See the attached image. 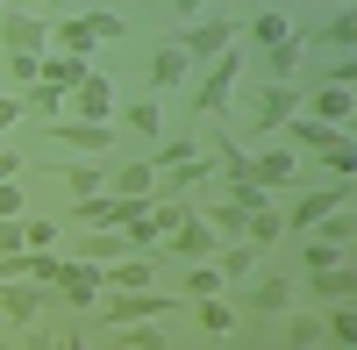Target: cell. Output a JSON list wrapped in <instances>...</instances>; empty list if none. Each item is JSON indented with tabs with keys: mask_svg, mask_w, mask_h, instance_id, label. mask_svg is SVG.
Returning a JSON list of instances; mask_svg holds the SVG:
<instances>
[{
	"mask_svg": "<svg viewBox=\"0 0 357 350\" xmlns=\"http://www.w3.org/2000/svg\"><path fill=\"white\" fill-rule=\"evenodd\" d=\"M200 151H207V143H200V136H172V143H165V151L151 158V172H172V165H186V158H200Z\"/></svg>",
	"mask_w": 357,
	"mask_h": 350,
	"instance_id": "obj_30",
	"label": "cell"
},
{
	"mask_svg": "<svg viewBox=\"0 0 357 350\" xmlns=\"http://www.w3.org/2000/svg\"><path fill=\"white\" fill-rule=\"evenodd\" d=\"M0 50L43 57V50H50V15H36V8H8V15H0Z\"/></svg>",
	"mask_w": 357,
	"mask_h": 350,
	"instance_id": "obj_5",
	"label": "cell"
},
{
	"mask_svg": "<svg viewBox=\"0 0 357 350\" xmlns=\"http://www.w3.org/2000/svg\"><path fill=\"white\" fill-rule=\"evenodd\" d=\"M236 36H243V22H236L229 8H215V15H200V22L186 29V36H178V43H172V50H186V57H193V65H207V57H222V50H229Z\"/></svg>",
	"mask_w": 357,
	"mask_h": 350,
	"instance_id": "obj_3",
	"label": "cell"
},
{
	"mask_svg": "<svg viewBox=\"0 0 357 350\" xmlns=\"http://www.w3.org/2000/svg\"><path fill=\"white\" fill-rule=\"evenodd\" d=\"M65 107H79V122H114V86L100 72H86L72 93H65Z\"/></svg>",
	"mask_w": 357,
	"mask_h": 350,
	"instance_id": "obj_11",
	"label": "cell"
},
{
	"mask_svg": "<svg viewBox=\"0 0 357 350\" xmlns=\"http://www.w3.org/2000/svg\"><path fill=\"white\" fill-rule=\"evenodd\" d=\"M250 36H257L264 50H272V43H286V36H293V22H286L279 8H264V15H250Z\"/></svg>",
	"mask_w": 357,
	"mask_h": 350,
	"instance_id": "obj_28",
	"label": "cell"
},
{
	"mask_svg": "<svg viewBox=\"0 0 357 350\" xmlns=\"http://www.w3.org/2000/svg\"><path fill=\"white\" fill-rule=\"evenodd\" d=\"M0 72H8V93H29V86L43 79V57H29V50H0Z\"/></svg>",
	"mask_w": 357,
	"mask_h": 350,
	"instance_id": "obj_22",
	"label": "cell"
},
{
	"mask_svg": "<svg viewBox=\"0 0 357 350\" xmlns=\"http://www.w3.org/2000/svg\"><path fill=\"white\" fill-rule=\"evenodd\" d=\"M165 8H172V15H193V22H200V15H215V0H165Z\"/></svg>",
	"mask_w": 357,
	"mask_h": 350,
	"instance_id": "obj_41",
	"label": "cell"
},
{
	"mask_svg": "<svg viewBox=\"0 0 357 350\" xmlns=\"http://www.w3.org/2000/svg\"><path fill=\"white\" fill-rule=\"evenodd\" d=\"M301 50H307V36L293 29L286 43H272L264 50V86H293V72H301Z\"/></svg>",
	"mask_w": 357,
	"mask_h": 350,
	"instance_id": "obj_15",
	"label": "cell"
},
{
	"mask_svg": "<svg viewBox=\"0 0 357 350\" xmlns=\"http://www.w3.org/2000/svg\"><path fill=\"white\" fill-rule=\"evenodd\" d=\"M136 286H158V257H114V265H100V294H136Z\"/></svg>",
	"mask_w": 357,
	"mask_h": 350,
	"instance_id": "obj_12",
	"label": "cell"
},
{
	"mask_svg": "<svg viewBox=\"0 0 357 350\" xmlns=\"http://www.w3.org/2000/svg\"><path fill=\"white\" fill-rule=\"evenodd\" d=\"M186 307V294H151V286H136V294H114L100 300V329H122V322H158V314Z\"/></svg>",
	"mask_w": 357,
	"mask_h": 350,
	"instance_id": "obj_2",
	"label": "cell"
},
{
	"mask_svg": "<svg viewBox=\"0 0 357 350\" xmlns=\"http://www.w3.org/2000/svg\"><path fill=\"white\" fill-rule=\"evenodd\" d=\"M257 257H264L257 243H222V250H215V272H222V286H243V279L257 272Z\"/></svg>",
	"mask_w": 357,
	"mask_h": 350,
	"instance_id": "obj_18",
	"label": "cell"
},
{
	"mask_svg": "<svg viewBox=\"0 0 357 350\" xmlns=\"http://www.w3.org/2000/svg\"><path fill=\"white\" fill-rule=\"evenodd\" d=\"M57 179H65V193H72V200H93V193H107V172H100V158H93V165H65Z\"/></svg>",
	"mask_w": 357,
	"mask_h": 350,
	"instance_id": "obj_23",
	"label": "cell"
},
{
	"mask_svg": "<svg viewBox=\"0 0 357 350\" xmlns=\"http://www.w3.org/2000/svg\"><path fill=\"white\" fill-rule=\"evenodd\" d=\"M329 8H350V0H329Z\"/></svg>",
	"mask_w": 357,
	"mask_h": 350,
	"instance_id": "obj_44",
	"label": "cell"
},
{
	"mask_svg": "<svg viewBox=\"0 0 357 350\" xmlns=\"http://www.w3.org/2000/svg\"><path fill=\"white\" fill-rule=\"evenodd\" d=\"M215 294H222V272H215V265L200 257V265L186 272V300H215Z\"/></svg>",
	"mask_w": 357,
	"mask_h": 350,
	"instance_id": "obj_33",
	"label": "cell"
},
{
	"mask_svg": "<svg viewBox=\"0 0 357 350\" xmlns=\"http://www.w3.org/2000/svg\"><path fill=\"white\" fill-rule=\"evenodd\" d=\"M15 250H29L22 243V215H0V257H15Z\"/></svg>",
	"mask_w": 357,
	"mask_h": 350,
	"instance_id": "obj_38",
	"label": "cell"
},
{
	"mask_svg": "<svg viewBox=\"0 0 357 350\" xmlns=\"http://www.w3.org/2000/svg\"><path fill=\"white\" fill-rule=\"evenodd\" d=\"M15 350H57V336H50V329H43V322H36V329H29V336H22V343H15Z\"/></svg>",
	"mask_w": 357,
	"mask_h": 350,
	"instance_id": "obj_40",
	"label": "cell"
},
{
	"mask_svg": "<svg viewBox=\"0 0 357 350\" xmlns=\"http://www.w3.org/2000/svg\"><path fill=\"white\" fill-rule=\"evenodd\" d=\"M0 314H8L15 329H36L43 322V286L36 279H8V286H0Z\"/></svg>",
	"mask_w": 357,
	"mask_h": 350,
	"instance_id": "obj_10",
	"label": "cell"
},
{
	"mask_svg": "<svg viewBox=\"0 0 357 350\" xmlns=\"http://www.w3.org/2000/svg\"><path fill=\"white\" fill-rule=\"evenodd\" d=\"M186 307H193V322H200L207 336H229V329H236V307H229V300H186Z\"/></svg>",
	"mask_w": 357,
	"mask_h": 350,
	"instance_id": "obj_26",
	"label": "cell"
},
{
	"mask_svg": "<svg viewBox=\"0 0 357 350\" xmlns=\"http://www.w3.org/2000/svg\"><path fill=\"white\" fill-rule=\"evenodd\" d=\"M350 36H357V22H350V8H336V15L321 22V29H314L307 43H336V50H350Z\"/></svg>",
	"mask_w": 357,
	"mask_h": 350,
	"instance_id": "obj_31",
	"label": "cell"
},
{
	"mask_svg": "<svg viewBox=\"0 0 357 350\" xmlns=\"http://www.w3.org/2000/svg\"><path fill=\"white\" fill-rule=\"evenodd\" d=\"M15 172H22V151H0V186H8Z\"/></svg>",
	"mask_w": 357,
	"mask_h": 350,
	"instance_id": "obj_43",
	"label": "cell"
},
{
	"mask_svg": "<svg viewBox=\"0 0 357 350\" xmlns=\"http://www.w3.org/2000/svg\"><path fill=\"white\" fill-rule=\"evenodd\" d=\"M336 208H350V179H336V186H314V193H301L293 208L279 215V236H307V229L321 222V215H336Z\"/></svg>",
	"mask_w": 357,
	"mask_h": 350,
	"instance_id": "obj_4",
	"label": "cell"
},
{
	"mask_svg": "<svg viewBox=\"0 0 357 350\" xmlns=\"http://www.w3.org/2000/svg\"><path fill=\"white\" fill-rule=\"evenodd\" d=\"M50 50H65V57H86V65H93L100 36L86 29V15H50Z\"/></svg>",
	"mask_w": 357,
	"mask_h": 350,
	"instance_id": "obj_13",
	"label": "cell"
},
{
	"mask_svg": "<svg viewBox=\"0 0 357 350\" xmlns=\"http://www.w3.org/2000/svg\"><path fill=\"white\" fill-rule=\"evenodd\" d=\"M293 300H301V294H293L286 272H250L243 279V307L250 314H293Z\"/></svg>",
	"mask_w": 357,
	"mask_h": 350,
	"instance_id": "obj_7",
	"label": "cell"
},
{
	"mask_svg": "<svg viewBox=\"0 0 357 350\" xmlns=\"http://www.w3.org/2000/svg\"><path fill=\"white\" fill-rule=\"evenodd\" d=\"M22 114H36V122H57V114H65V93H57V86H29V93H22Z\"/></svg>",
	"mask_w": 357,
	"mask_h": 350,
	"instance_id": "obj_27",
	"label": "cell"
},
{
	"mask_svg": "<svg viewBox=\"0 0 357 350\" xmlns=\"http://www.w3.org/2000/svg\"><path fill=\"white\" fill-rule=\"evenodd\" d=\"M151 186H158L151 158H129V165H114V172H107V193H122V200H151Z\"/></svg>",
	"mask_w": 357,
	"mask_h": 350,
	"instance_id": "obj_16",
	"label": "cell"
},
{
	"mask_svg": "<svg viewBox=\"0 0 357 350\" xmlns=\"http://www.w3.org/2000/svg\"><path fill=\"white\" fill-rule=\"evenodd\" d=\"M307 107H314V122H329V129H350V114H357L350 107V86H321Z\"/></svg>",
	"mask_w": 357,
	"mask_h": 350,
	"instance_id": "obj_20",
	"label": "cell"
},
{
	"mask_svg": "<svg viewBox=\"0 0 357 350\" xmlns=\"http://www.w3.org/2000/svg\"><path fill=\"white\" fill-rule=\"evenodd\" d=\"M293 136H301L307 151H321V143H329V136H350V129H329V122H293Z\"/></svg>",
	"mask_w": 357,
	"mask_h": 350,
	"instance_id": "obj_37",
	"label": "cell"
},
{
	"mask_svg": "<svg viewBox=\"0 0 357 350\" xmlns=\"http://www.w3.org/2000/svg\"><path fill=\"white\" fill-rule=\"evenodd\" d=\"M200 222L207 229H215V236L229 243V236H243V229H250V215L243 208H236V200H207V208H200Z\"/></svg>",
	"mask_w": 357,
	"mask_h": 350,
	"instance_id": "obj_21",
	"label": "cell"
},
{
	"mask_svg": "<svg viewBox=\"0 0 357 350\" xmlns=\"http://www.w3.org/2000/svg\"><path fill=\"white\" fill-rule=\"evenodd\" d=\"M321 165H329L336 179H350V172H357V151H350V136H329V143H321Z\"/></svg>",
	"mask_w": 357,
	"mask_h": 350,
	"instance_id": "obj_35",
	"label": "cell"
},
{
	"mask_svg": "<svg viewBox=\"0 0 357 350\" xmlns=\"http://www.w3.org/2000/svg\"><path fill=\"white\" fill-rule=\"evenodd\" d=\"M286 343L293 350H314L321 343V314H286Z\"/></svg>",
	"mask_w": 357,
	"mask_h": 350,
	"instance_id": "obj_34",
	"label": "cell"
},
{
	"mask_svg": "<svg viewBox=\"0 0 357 350\" xmlns=\"http://www.w3.org/2000/svg\"><path fill=\"white\" fill-rule=\"evenodd\" d=\"M186 72H193V57H186V50H172V43H158L151 57H143V86H151V93H158V86H178Z\"/></svg>",
	"mask_w": 357,
	"mask_h": 350,
	"instance_id": "obj_14",
	"label": "cell"
},
{
	"mask_svg": "<svg viewBox=\"0 0 357 350\" xmlns=\"http://www.w3.org/2000/svg\"><path fill=\"white\" fill-rule=\"evenodd\" d=\"M301 257H307V272H329V265H350V243H329V236H314Z\"/></svg>",
	"mask_w": 357,
	"mask_h": 350,
	"instance_id": "obj_29",
	"label": "cell"
},
{
	"mask_svg": "<svg viewBox=\"0 0 357 350\" xmlns=\"http://www.w3.org/2000/svg\"><path fill=\"white\" fill-rule=\"evenodd\" d=\"M100 336H107V343H122V350H172L151 322H122V329H100Z\"/></svg>",
	"mask_w": 357,
	"mask_h": 350,
	"instance_id": "obj_25",
	"label": "cell"
},
{
	"mask_svg": "<svg viewBox=\"0 0 357 350\" xmlns=\"http://www.w3.org/2000/svg\"><path fill=\"white\" fill-rule=\"evenodd\" d=\"M86 72H93V65H86V57H65V50H43V79H36V86H57V93H72V86H79Z\"/></svg>",
	"mask_w": 357,
	"mask_h": 350,
	"instance_id": "obj_19",
	"label": "cell"
},
{
	"mask_svg": "<svg viewBox=\"0 0 357 350\" xmlns=\"http://www.w3.org/2000/svg\"><path fill=\"white\" fill-rule=\"evenodd\" d=\"M215 250H222V236L200 222V208H193L186 222H178L172 236H158V257H186V265H200V257H215Z\"/></svg>",
	"mask_w": 357,
	"mask_h": 350,
	"instance_id": "obj_6",
	"label": "cell"
},
{
	"mask_svg": "<svg viewBox=\"0 0 357 350\" xmlns=\"http://www.w3.org/2000/svg\"><path fill=\"white\" fill-rule=\"evenodd\" d=\"M301 114V86H257V100H250V129L272 136L279 122H293Z\"/></svg>",
	"mask_w": 357,
	"mask_h": 350,
	"instance_id": "obj_9",
	"label": "cell"
},
{
	"mask_svg": "<svg viewBox=\"0 0 357 350\" xmlns=\"http://www.w3.org/2000/svg\"><path fill=\"white\" fill-rule=\"evenodd\" d=\"M122 122H129L136 136H158V129H165V114H158V100H129V107H122Z\"/></svg>",
	"mask_w": 357,
	"mask_h": 350,
	"instance_id": "obj_32",
	"label": "cell"
},
{
	"mask_svg": "<svg viewBox=\"0 0 357 350\" xmlns=\"http://www.w3.org/2000/svg\"><path fill=\"white\" fill-rule=\"evenodd\" d=\"M0 215H22V186H15V179L0 186Z\"/></svg>",
	"mask_w": 357,
	"mask_h": 350,
	"instance_id": "obj_42",
	"label": "cell"
},
{
	"mask_svg": "<svg viewBox=\"0 0 357 350\" xmlns=\"http://www.w3.org/2000/svg\"><path fill=\"white\" fill-rule=\"evenodd\" d=\"M250 186H264V193H279V186H293V151H257L250 158Z\"/></svg>",
	"mask_w": 357,
	"mask_h": 350,
	"instance_id": "obj_17",
	"label": "cell"
},
{
	"mask_svg": "<svg viewBox=\"0 0 357 350\" xmlns=\"http://www.w3.org/2000/svg\"><path fill=\"white\" fill-rule=\"evenodd\" d=\"M43 143H65V151L107 158V151H114V129H107V122H43Z\"/></svg>",
	"mask_w": 357,
	"mask_h": 350,
	"instance_id": "obj_8",
	"label": "cell"
},
{
	"mask_svg": "<svg viewBox=\"0 0 357 350\" xmlns=\"http://www.w3.org/2000/svg\"><path fill=\"white\" fill-rule=\"evenodd\" d=\"M22 122V93H8V86H0V136H8Z\"/></svg>",
	"mask_w": 357,
	"mask_h": 350,
	"instance_id": "obj_39",
	"label": "cell"
},
{
	"mask_svg": "<svg viewBox=\"0 0 357 350\" xmlns=\"http://www.w3.org/2000/svg\"><path fill=\"white\" fill-rule=\"evenodd\" d=\"M236 79H243V50H222V57H207V79H193V114L200 122H222L229 100H236Z\"/></svg>",
	"mask_w": 357,
	"mask_h": 350,
	"instance_id": "obj_1",
	"label": "cell"
},
{
	"mask_svg": "<svg viewBox=\"0 0 357 350\" xmlns=\"http://www.w3.org/2000/svg\"><path fill=\"white\" fill-rule=\"evenodd\" d=\"M307 294H314L321 307H336V300H350V265H329V272H307Z\"/></svg>",
	"mask_w": 357,
	"mask_h": 350,
	"instance_id": "obj_24",
	"label": "cell"
},
{
	"mask_svg": "<svg viewBox=\"0 0 357 350\" xmlns=\"http://www.w3.org/2000/svg\"><path fill=\"white\" fill-rule=\"evenodd\" d=\"M86 29H93L100 43H122V36H129V22H122V15H107V8H86Z\"/></svg>",
	"mask_w": 357,
	"mask_h": 350,
	"instance_id": "obj_36",
	"label": "cell"
}]
</instances>
